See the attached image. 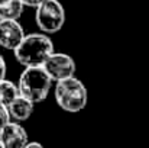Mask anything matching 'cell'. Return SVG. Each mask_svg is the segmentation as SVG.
Wrapping results in <instances>:
<instances>
[{"label":"cell","instance_id":"1","mask_svg":"<svg viewBox=\"0 0 149 148\" xmlns=\"http://www.w3.org/2000/svg\"><path fill=\"white\" fill-rule=\"evenodd\" d=\"M54 51L55 47L48 34L35 32L25 35L22 42L13 49V55L20 65L32 67L42 65Z\"/></svg>","mask_w":149,"mask_h":148},{"label":"cell","instance_id":"2","mask_svg":"<svg viewBox=\"0 0 149 148\" xmlns=\"http://www.w3.org/2000/svg\"><path fill=\"white\" fill-rule=\"evenodd\" d=\"M88 92L84 83L75 77H67L55 81V102L56 105L70 113H78L87 106Z\"/></svg>","mask_w":149,"mask_h":148},{"label":"cell","instance_id":"3","mask_svg":"<svg viewBox=\"0 0 149 148\" xmlns=\"http://www.w3.org/2000/svg\"><path fill=\"white\" fill-rule=\"evenodd\" d=\"M52 84H54V81L51 80V77L44 70L42 65L25 67V70L20 73V77L17 81L19 93L23 97L33 102L35 105L44 102L48 97Z\"/></svg>","mask_w":149,"mask_h":148},{"label":"cell","instance_id":"4","mask_svg":"<svg viewBox=\"0 0 149 148\" xmlns=\"http://www.w3.org/2000/svg\"><path fill=\"white\" fill-rule=\"evenodd\" d=\"M67 15L59 0H44L35 7V20L41 32L56 34L64 28Z\"/></svg>","mask_w":149,"mask_h":148},{"label":"cell","instance_id":"5","mask_svg":"<svg viewBox=\"0 0 149 148\" xmlns=\"http://www.w3.org/2000/svg\"><path fill=\"white\" fill-rule=\"evenodd\" d=\"M42 67L48 73V76L54 83L64 80L67 77L75 76V70H77L75 61L71 55H68L65 52H56V51H54L45 60Z\"/></svg>","mask_w":149,"mask_h":148},{"label":"cell","instance_id":"6","mask_svg":"<svg viewBox=\"0 0 149 148\" xmlns=\"http://www.w3.org/2000/svg\"><path fill=\"white\" fill-rule=\"evenodd\" d=\"M25 35V29L17 19H0V47L13 51Z\"/></svg>","mask_w":149,"mask_h":148},{"label":"cell","instance_id":"7","mask_svg":"<svg viewBox=\"0 0 149 148\" xmlns=\"http://www.w3.org/2000/svg\"><path fill=\"white\" fill-rule=\"evenodd\" d=\"M0 140L4 148H25L29 137L26 129L17 121H9L0 131Z\"/></svg>","mask_w":149,"mask_h":148},{"label":"cell","instance_id":"8","mask_svg":"<svg viewBox=\"0 0 149 148\" xmlns=\"http://www.w3.org/2000/svg\"><path fill=\"white\" fill-rule=\"evenodd\" d=\"M7 110H9L12 121L23 122L32 116V113L35 110V103L31 102L29 99L23 97L22 95H19L17 97H15L7 105Z\"/></svg>","mask_w":149,"mask_h":148},{"label":"cell","instance_id":"9","mask_svg":"<svg viewBox=\"0 0 149 148\" xmlns=\"http://www.w3.org/2000/svg\"><path fill=\"white\" fill-rule=\"evenodd\" d=\"M23 3L20 0H0V19H19L23 15Z\"/></svg>","mask_w":149,"mask_h":148},{"label":"cell","instance_id":"10","mask_svg":"<svg viewBox=\"0 0 149 148\" xmlns=\"http://www.w3.org/2000/svg\"><path fill=\"white\" fill-rule=\"evenodd\" d=\"M19 93V87L17 84H15L13 81L3 79L0 80V103H3L4 106H7L15 97H17Z\"/></svg>","mask_w":149,"mask_h":148},{"label":"cell","instance_id":"11","mask_svg":"<svg viewBox=\"0 0 149 148\" xmlns=\"http://www.w3.org/2000/svg\"><path fill=\"white\" fill-rule=\"evenodd\" d=\"M10 121V115L7 110V106H4L3 103H0V131L3 129V126Z\"/></svg>","mask_w":149,"mask_h":148},{"label":"cell","instance_id":"12","mask_svg":"<svg viewBox=\"0 0 149 148\" xmlns=\"http://www.w3.org/2000/svg\"><path fill=\"white\" fill-rule=\"evenodd\" d=\"M6 71H7V65H6V61H4L3 55L0 54V80L6 79Z\"/></svg>","mask_w":149,"mask_h":148},{"label":"cell","instance_id":"13","mask_svg":"<svg viewBox=\"0 0 149 148\" xmlns=\"http://www.w3.org/2000/svg\"><path fill=\"white\" fill-rule=\"evenodd\" d=\"M20 1L23 3L25 7H33V9H35V7H36L38 4H41L44 0H20Z\"/></svg>","mask_w":149,"mask_h":148},{"label":"cell","instance_id":"14","mask_svg":"<svg viewBox=\"0 0 149 148\" xmlns=\"http://www.w3.org/2000/svg\"><path fill=\"white\" fill-rule=\"evenodd\" d=\"M32 147L42 148V147H44V145H42L41 142H35V141H32V142H29V141H28V144H26V147H25V148H32Z\"/></svg>","mask_w":149,"mask_h":148},{"label":"cell","instance_id":"15","mask_svg":"<svg viewBox=\"0 0 149 148\" xmlns=\"http://www.w3.org/2000/svg\"><path fill=\"white\" fill-rule=\"evenodd\" d=\"M0 148H4V145H3V142H1V140H0Z\"/></svg>","mask_w":149,"mask_h":148}]
</instances>
